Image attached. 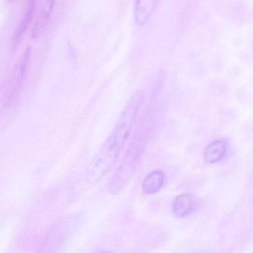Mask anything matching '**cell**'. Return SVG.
Here are the masks:
<instances>
[{"label":"cell","mask_w":253,"mask_h":253,"mask_svg":"<svg viewBox=\"0 0 253 253\" xmlns=\"http://www.w3.org/2000/svg\"><path fill=\"white\" fill-rule=\"evenodd\" d=\"M227 150V144L223 140H217L210 143L205 152L204 160L207 164H213L220 162Z\"/></svg>","instance_id":"52a82bcc"},{"label":"cell","mask_w":253,"mask_h":253,"mask_svg":"<svg viewBox=\"0 0 253 253\" xmlns=\"http://www.w3.org/2000/svg\"><path fill=\"white\" fill-rule=\"evenodd\" d=\"M140 155L141 149L139 145L130 147L109 182V191L110 193L113 195L121 193L126 187L137 171Z\"/></svg>","instance_id":"7a4b0ae2"},{"label":"cell","mask_w":253,"mask_h":253,"mask_svg":"<svg viewBox=\"0 0 253 253\" xmlns=\"http://www.w3.org/2000/svg\"><path fill=\"white\" fill-rule=\"evenodd\" d=\"M37 2L38 0H27L26 2L25 12L23 13V17L20 20V24L16 30L15 35L14 38V48H17L19 42L22 40L23 35L26 32L31 22L32 21L34 15H35V9H36Z\"/></svg>","instance_id":"8992f818"},{"label":"cell","mask_w":253,"mask_h":253,"mask_svg":"<svg viewBox=\"0 0 253 253\" xmlns=\"http://www.w3.org/2000/svg\"><path fill=\"white\" fill-rule=\"evenodd\" d=\"M30 57L31 49L28 48L23 53L20 61L17 63L14 72H13L11 84H10L8 101H11V100H13L19 94L23 87L25 79H26V74H27Z\"/></svg>","instance_id":"3957f363"},{"label":"cell","mask_w":253,"mask_h":253,"mask_svg":"<svg viewBox=\"0 0 253 253\" xmlns=\"http://www.w3.org/2000/svg\"><path fill=\"white\" fill-rule=\"evenodd\" d=\"M55 1L56 0H44L43 8L41 11V17L38 19V23L33 30L34 38L38 37L41 31L46 26L54 9Z\"/></svg>","instance_id":"9c48e42d"},{"label":"cell","mask_w":253,"mask_h":253,"mask_svg":"<svg viewBox=\"0 0 253 253\" xmlns=\"http://www.w3.org/2000/svg\"><path fill=\"white\" fill-rule=\"evenodd\" d=\"M143 100V95L137 92L131 97L110 135L103 143L87 167L85 182L92 185L98 183L113 167L132 129Z\"/></svg>","instance_id":"6da1fadb"},{"label":"cell","mask_w":253,"mask_h":253,"mask_svg":"<svg viewBox=\"0 0 253 253\" xmlns=\"http://www.w3.org/2000/svg\"><path fill=\"white\" fill-rule=\"evenodd\" d=\"M198 207V201L191 194H182L176 197L172 204V210L175 216L183 217L189 215Z\"/></svg>","instance_id":"5b68a950"},{"label":"cell","mask_w":253,"mask_h":253,"mask_svg":"<svg viewBox=\"0 0 253 253\" xmlns=\"http://www.w3.org/2000/svg\"><path fill=\"white\" fill-rule=\"evenodd\" d=\"M160 0H134V17L136 23L144 26L153 14Z\"/></svg>","instance_id":"277c9868"},{"label":"cell","mask_w":253,"mask_h":253,"mask_svg":"<svg viewBox=\"0 0 253 253\" xmlns=\"http://www.w3.org/2000/svg\"><path fill=\"white\" fill-rule=\"evenodd\" d=\"M164 183V174L161 170L149 173L142 183V189L145 194L154 195L159 192Z\"/></svg>","instance_id":"ba28073f"}]
</instances>
